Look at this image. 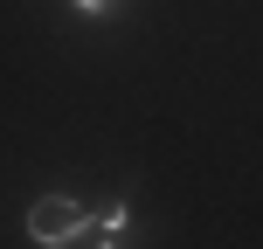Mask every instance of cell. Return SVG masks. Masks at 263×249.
<instances>
[{
    "label": "cell",
    "mask_w": 263,
    "mask_h": 249,
    "mask_svg": "<svg viewBox=\"0 0 263 249\" xmlns=\"http://www.w3.org/2000/svg\"><path fill=\"white\" fill-rule=\"evenodd\" d=\"M132 228V201H111L104 215H90V236H125Z\"/></svg>",
    "instance_id": "obj_2"
},
{
    "label": "cell",
    "mask_w": 263,
    "mask_h": 249,
    "mask_svg": "<svg viewBox=\"0 0 263 249\" xmlns=\"http://www.w3.org/2000/svg\"><path fill=\"white\" fill-rule=\"evenodd\" d=\"M69 7H77V14H90V21H97V14H111L118 0H69Z\"/></svg>",
    "instance_id": "obj_3"
},
{
    "label": "cell",
    "mask_w": 263,
    "mask_h": 249,
    "mask_svg": "<svg viewBox=\"0 0 263 249\" xmlns=\"http://www.w3.org/2000/svg\"><path fill=\"white\" fill-rule=\"evenodd\" d=\"M97 249H118V236H97Z\"/></svg>",
    "instance_id": "obj_4"
},
{
    "label": "cell",
    "mask_w": 263,
    "mask_h": 249,
    "mask_svg": "<svg viewBox=\"0 0 263 249\" xmlns=\"http://www.w3.org/2000/svg\"><path fill=\"white\" fill-rule=\"evenodd\" d=\"M28 242L42 249H69V242H90V215L77 208L69 194H42L35 208H28Z\"/></svg>",
    "instance_id": "obj_1"
}]
</instances>
